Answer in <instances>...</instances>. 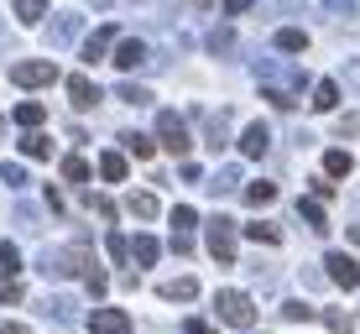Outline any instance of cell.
<instances>
[{
	"instance_id": "obj_32",
	"label": "cell",
	"mask_w": 360,
	"mask_h": 334,
	"mask_svg": "<svg viewBox=\"0 0 360 334\" xmlns=\"http://www.w3.org/2000/svg\"><path fill=\"white\" fill-rule=\"evenodd\" d=\"M105 245H110V256H115V266H120V262H126V256H131V245H126V240H120V235H115V230H110V235H105Z\"/></svg>"
},
{
	"instance_id": "obj_28",
	"label": "cell",
	"mask_w": 360,
	"mask_h": 334,
	"mask_svg": "<svg viewBox=\"0 0 360 334\" xmlns=\"http://www.w3.org/2000/svg\"><path fill=\"white\" fill-rule=\"evenodd\" d=\"M282 319H288V324H308V319H314V308H308V303H282Z\"/></svg>"
},
{
	"instance_id": "obj_20",
	"label": "cell",
	"mask_w": 360,
	"mask_h": 334,
	"mask_svg": "<svg viewBox=\"0 0 360 334\" xmlns=\"http://www.w3.org/2000/svg\"><path fill=\"white\" fill-rule=\"evenodd\" d=\"M245 235H251V240H262V245H282V230L266 225V219H251V225H245Z\"/></svg>"
},
{
	"instance_id": "obj_9",
	"label": "cell",
	"mask_w": 360,
	"mask_h": 334,
	"mask_svg": "<svg viewBox=\"0 0 360 334\" xmlns=\"http://www.w3.org/2000/svg\"><path fill=\"white\" fill-rule=\"evenodd\" d=\"M110 47H115V21L99 27L89 42H84V63H110Z\"/></svg>"
},
{
	"instance_id": "obj_39",
	"label": "cell",
	"mask_w": 360,
	"mask_h": 334,
	"mask_svg": "<svg viewBox=\"0 0 360 334\" xmlns=\"http://www.w3.org/2000/svg\"><path fill=\"white\" fill-rule=\"evenodd\" d=\"M0 334H27V329H21V324H0Z\"/></svg>"
},
{
	"instance_id": "obj_13",
	"label": "cell",
	"mask_w": 360,
	"mask_h": 334,
	"mask_svg": "<svg viewBox=\"0 0 360 334\" xmlns=\"http://www.w3.org/2000/svg\"><path fill=\"white\" fill-rule=\"evenodd\" d=\"M21 152H27L32 162H47V157H53V141H47L42 131H27V136H21Z\"/></svg>"
},
{
	"instance_id": "obj_4",
	"label": "cell",
	"mask_w": 360,
	"mask_h": 334,
	"mask_svg": "<svg viewBox=\"0 0 360 334\" xmlns=\"http://www.w3.org/2000/svg\"><path fill=\"white\" fill-rule=\"evenodd\" d=\"M53 79H58V68L47 63V58H32V63H16V68H11V84H21V89H47Z\"/></svg>"
},
{
	"instance_id": "obj_10",
	"label": "cell",
	"mask_w": 360,
	"mask_h": 334,
	"mask_svg": "<svg viewBox=\"0 0 360 334\" xmlns=\"http://www.w3.org/2000/svg\"><path fill=\"white\" fill-rule=\"evenodd\" d=\"M157 298H167V303H188V298H198V282H193V277H172V282H157Z\"/></svg>"
},
{
	"instance_id": "obj_41",
	"label": "cell",
	"mask_w": 360,
	"mask_h": 334,
	"mask_svg": "<svg viewBox=\"0 0 360 334\" xmlns=\"http://www.w3.org/2000/svg\"><path fill=\"white\" fill-rule=\"evenodd\" d=\"M0 131H6V120H0Z\"/></svg>"
},
{
	"instance_id": "obj_7",
	"label": "cell",
	"mask_w": 360,
	"mask_h": 334,
	"mask_svg": "<svg viewBox=\"0 0 360 334\" xmlns=\"http://www.w3.org/2000/svg\"><path fill=\"white\" fill-rule=\"evenodd\" d=\"M110 53H115V58H110V63H115L120 73H136V68L146 63V42H136V37H126V42H115V47H110Z\"/></svg>"
},
{
	"instance_id": "obj_37",
	"label": "cell",
	"mask_w": 360,
	"mask_h": 334,
	"mask_svg": "<svg viewBox=\"0 0 360 334\" xmlns=\"http://www.w3.org/2000/svg\"><path fill=\"white\" fill-rule=\"evenodd\" d=\"M225 11H230V16H240V11H251V0H225Z\"/></svg>"
},
{
	"instance_id": "obj_33",
	"label": "cell",
	"mask_w": 360,
	"mask_h": 334,
	"mask_svg": "<svg viewBox=\"0 0 360 334\" xmlns=\"http://www.w3.org/2000/svg\"><path fill=\"white\" fill-rule=\"evenodd\" d=\"M324 319H329V329H334V334H350V314H340V308H329Z\"/></svg>"
},
{
	"instance_id": "obj_18",
	"label": "cell",
	"mask_w": 360,
	"mask_h": 334,
	"mask_svg": "<svg viewBox=\"0 0 360 334\" xmlns=\"http://www.w3.org/2000/svg\"><path fill=\"white\" fill-rule=\"evenodd\" d=\"M42 120H47V110L37 105V100H21V105H16V126H27V131H37V126H42Z\"/></svg>"
},
{
	"instance_id": "obj_5",
	"label": "cell",
	"mask_w": 360,
	"mask_h": 334,
	"mask_svg": "<svg viewBox=\"0 0 360 334\" xmlns=\"http://www.w3.org/2000/svg\"><path fill=\"white\" fill-rule=\"evenodd\" d=\"M324 266H329V282H340V288H360V266H355V256L329 251V256H324Z\"/></svg>"
},
{
	"instance_id": "obj_22",
	"label": "cell",
	"mask_w": 360,
	"mask_h": 334,
	"mask_svg": "<svg viewBox=\"0 0 360 334\" xmlns=\"http://www.w3.org/2000/svg\"><path fill=\"white\" fill-rule=\"evenodd\" d=\"M350 152H324V172H329V178H350Z\"/></svg>"
},
{
	"instance_id": "obj_14",
	"label": "cell",
	"mask_w": 360,
	"mask_h": 334,
	"mask_svg": "<svg viewBox=\"0 0 360 334\" xmlns=\"http://www.w3.org/2000/svg\"><path fill=\"white\" fill-rule=\"evenodd\" d=\"M266 141H271L266 126H245V136H240V152H245V157H266Z\"/></svg>"
},
{
	"instance_id": "obj_31",
	"label": "cell",
	"mask_w": 360,
	"mask_h": 334,
	"mask_svg": "<svg viewBox=\"0 0 360 334\" xmlns=\"http://www.w3.org/2000/svg\"><path fill=\"white\" fill-rule=\"evenodd\" d=\"M0 178H6L11 188H27V172H21L16 162H0Z\"/></svg>"
},
{
	"instance_id": "obj_8",
	"label": "cell",
	"mask_w": 360,
	"mask_h": 334,
	"mask_svg": "<svg viewBox=\"0 0 360 334\" xmlns=\"http://www.w3.org/2000/svg\"><path fill=\"white\" fill-rule=\"evenodd\" d=\"M89 329H94V334H131V319L120 314V308H94V314H89Z\"/></svg>"
},
{
	"instance_id": "obj_12",
	"label": "cell",
	"mask_w": 360,
	"mask_h": 334,
	"mask_svg": "<svg viewBox=\"0 0 360 334\" xmlns=\"http://www.w3.org/2000/svg\"><path fill=\"white\" fill-rule=\"evenodd\" d=\"M131 256H136V266H157V256H162L157 235H136V240H131Z\"/></svg>"
},
{
	"instance_id": "obj_35",
	"label": "cell",
	"mask_w": 360,
	"mask_h": 334,
	"mask_svg": "<svg viewBox=\"0 0 360 334\" xmlns=\"http://www.w3.org/2000/svg\"><path fill=\"white\" fill-rule=\"evenodd\" d=\"M0 303H21V288H16V282H0Z\"/></svg>"
},
{
	"instance_id": "obj_16",
	"label": "cell",
	"mask_w": 360,
	"mask_h": 334,
	"mask_svg": "<svg viewBox=\"0 0 360 334\" xmlns=\"http://www.w3.org/2000/svg\"><path fill=\"white\" fill-rule=\"evenodd\" d=\"M99 178H105V183H126V157L105 152V157H99Z\"/></svg>"
},
{
	"instance_id": "obj_26",
	"label": "cell",
	"mask_w": 360,
	"mask_h": 334,
	"mask_svg": "<svg viewBox=\"0 0 360 334\" xmlns=\"http://www.w3.org/2000/svg\"><path fill=\"white\" fill-rule=\"evenodd\" d=\"M115 100H126V105H152V94H146L141 84H120V89H115Z\"/></svg>"
},
{
	"instance_id": "obj_34",
	"label": "cell",
	"mask_w": 360,
	"mask_h": 334,
	"mask_svg": "<svg viewBox=\"0 0 360 334\" xmlns=\"http://www.w3.org/2000/svg\"><path fill=\"white\" fill-rule=\"evenodd\" d=\"M209 47H214V53H230L235 37H230V32H214V37H209Z\"/></svg>"
},
{
	"instance_id": "obj_3",
	"label": "cell",
	"mask_w": 360,
	"mask_h": 334,
	"mask_svg": "<svg viewBox=\"0 0 360 334\" xmlns=\"http://www.w3.org/2000/svg\"><path fill=\"white\" fill-rule=\"evenodd\" d=\"M214 308H219V319H225V324H235V329H245V324L256 319V303L245 298V293H235V288L214 293Z\"/></svg>"
},
{
	"instance_id": "obj_27",
	"label": "cell",
	"mask_w": 360,
	"mask_h": 334,
	"mask_svg": "<svg viewBox=\"0 0 360 334\" xmlns=\"http://www.w3.org/2000/svg\"><path fill=\"white\" fill-rule=\"evenodd\" d=\"M297 214H303L314 230H324V204H319V199H303V204H297Z\"/></svg>"
},
{
	"instance_id": "obj_24",
	"label": "cell",
	"mask_w": 360,
	"mask_h": 334,
	"mask_svg": "<svg viewBox=\"0 0 360 334\" xmlns=\"http://www.w3.org/2000/svg\"><path fill=\"white\" fill-rule=\"evenodd\" d=\"M63 183H89V162L84 157H63Z\"/></svg>"
},
{
	"instance_id": "obj_21",
	"label": "cell",
	"mask_w": 360,
	"mask_h": 334,
	"mask_svg": "<svg viewBox=\"0 0 360 334\" xmlns=\"http://www.w3.org/2000/svg\"><path fill=\"white\" fill-rule=\"evenodd\" d=\"M42 16H47V0H16V21H27V27H37Z\"/></svg>"
},
{
	"instance_id": "obj_36",
	"label": "cell",
	"mask_w": 360,
	"mask_h": 334,
	"mask_svg": "<svg viewBox=\"0 0 360 334\" xmlns=\"http://www.w3.org/2000/svg\"><path fill=\"white\" fill-rule=\"evenodd\" d=\"M209 188H214V193H230V188H235V172H219V178L209 183Z\"/></svg>"
},
{
	"instance_id": "obj_17",
	"label": "cell",
	"mask_w": 360,
	"mask_h": 334,
	"mask_svg": "<svg viewBox=\"0 0 360 334\" xmlns=\"http://www.w3.org/2000/svg\"><path fill=\"white\" fill-rule=\"evenodd\" d=\"M271 199H277V183H266V178H256L251 188H245V204H251V209H266Z\"/></svg>"
},
{
	"instance_id": "obj_29",
	"label": "cell",
	"mask_w": 360,
	"mask_h": 334,
	"mask_svg": "<svg viewBox=\"0 0 360 334\" xmlns=\"http://www.w3.org/2000/svg\"><path fill=\"white\" fill-rule=\"evenodd\" d=\"M277 47H288V53H303V47H308V37L297 32V27H288V32H277Z\"/></svg>"
},
{
	"instance_id": "obj_19",
	"label": "cell",
	"mask_w": 360,
	"mask_h": 334,
	"mask_svg": "<svg viewBox=\"0 0 360 334\" xmlns=\"http://www.w3.org/2000/svg\"><path fill=\"white\" fill-rule=\"evenodd\" d=\"M126 152L141 157V162H152V157H157V141H152V136H141V131H131V136H126Z\"/></svg>"
},
{
	"instance_id": "obj_38",
	"label": "cell",
	"mask_w": 360,
	"mask_h": 334,
	"mask_svg": "<svg viewBox=\"0 0 360 334\" xmlns=\"http://www.w3.org/2000/svg\"><path fill=\"white\" fill-rule=\"evenodd\" d=\"M183 329H188V334H209V324H204V319H188Z\"/></svg>"
},
{
	"instance_id": "obj_11",
	"label": "cell",
	"mask_w": 360,
	"mask_h": 334,
	"mask_svg": "<svg viewBox=\"0 0 360 334\" xmlns=\"http://www.w3.org/2000/svg\"><path fill=\"white\" fill-rule=\"evenodd\" d=\"M68 100H73V110H94L99 105V89L84 79V73H73V79H68Z\"/></svg>"
},
{
	"instance_id": "obj_15",
	"label": "cell",
	"mask_w": 360,
	"mask_h": 334,
	"mask_svg": "<svg viewBox=\"0 0 360 334\" xmlns=\"http://www.w3.org/2000/svg\"><path fill=\"white\" fill-rule=\"evenodd\" d=\"M334 105H340V84H334V79H319V84H314V110L324 115V110H334Z\"/></svg>"
},
{
	"instance_id": "obj_30",
	"label": "cell",
	"mask_w": 360,
	"mask_h": 334,
	"mask_svg": "<svg viewBox=\"0 0 360 334\" xmlns=\"http://www.w3.org/2000/svg\"><path fill=\"white\" fill-rule=\"evenodd\" d=\"M0 271H6V277L21 271V251H16V245H0Z\"/></svg>"
},
{
	"instance_id": "obj_40",
	"label": "cell",
	"mask_w": 360,
	"mask_h": 334,
	"mask_svg": "<svg viewBox=\"0 0 360 334\" xmlns=\"http://www.w3.org/2000/svg\"><path fill=\"white\" fill-rule=\"evenodd\" d=\"M188 6H198V11H204V6H209V0H188Z\"/></svg>"
},
{
	"instance_id": "obj_2",
	"label": "cell",
	"mask_w": 360,
	"mask_h": 334,
	"mask_svg": "<svg viewBox=\"0 0 360 334\" xmlns=\"http://www.w3.org/2000/svg\"><path fill=\"white\" fill-rule=\"evenodd\" d=\"M157 141H162L172 157H183V152L193 146V141H188V126H183L178 110H157Z\"/></svg>"
},
{
	"instance_id": "obj_1",
	"label": "cell",
	"mask_w": 360,
	"mask_h": 334,
	"mask_svg": "<svg viewBox=\"0 0 360 334\" xmlns=\"http://www.w3.org/2000/svg\"><path fill=\"white\" fill-rule=\"evenodd\" d=\"M204 240H209V256H214L219 266H235V219L214 214V219L204 225Z\"/></svg>"
},
{
	"instance_id": "obj_6",
	"label": "cell",
	"mask_w": 360,
	"mask_h": 334,
	"mask_svg": "<svg viewBox=\"0 0 360 334\" xmlns=\"http://www.w3.org/2000/svg\"><path fill=\"white\" fill-rule=\"evenodd\" d=\"M79 32H84V16H79V11H58V21L47 27V42H53V47H68Z\"/></svg>"
},
{
	"instance_id": "obj_23",
	"label": "cell",
	"mask_w": 360,
	"mask_h": 334,
	"mask_svg": "<svg viewBox=\"0 0 360 334\" xmlns=\"http://www.w3.org/2000/svg\"><path fill=\"white\" fill-rule=\"evenodd\" d=\"M126 209H131L136 219H152V214H157V193H131V204H126Z\"/></svg>"
},
{
	"instance_id": "obj_25",
	"label": "cell",
	"mask_w": 360,
	"mask_h": 334,
	"mask_svg": "<svg viewBox=\"0 0 360 334\" xmlns=\"http://www.w3.org/2000/svg\"><path fill=\"white\" fill-rule=\"evenodd\" d=\"M172 225H178V235H193V225H198V209L178 204V209H172Z\"/></svg>"
}]
</instances>
